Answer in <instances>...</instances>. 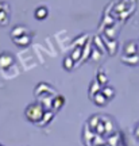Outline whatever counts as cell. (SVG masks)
<instances>
[{
  "label": "cell",
  "mask_w": 139,
  "mask_h": 146,
  "mask_svg": "<svg viewBox=\"0 0 139 146\" xmlns=\"http://www.w3.org/2000/svg\"><path fill=\"white\" fill-rule=\"evenodd\" d=\"M14 62H15V58H14V56H12L11 53L4 52L0 54V69L10 68Z\"/></svg>",
  "instance_id": "obj_1"
},
{
  "label": "cell",
  "mask_w": 139,
  "mask_h": 146,
  "mask_svg": "<svg viewBox=\"0 0 139 146\" xmlns=\"http://www.w3.org/2000/svg\"><path fill=\"white\" fill-rule=\"evenodd\" d=\"M138 43L134 41H128L124 43L123 47V56H134V54H138Z\"/></svg>",
  "instance_id": "obj_2"
},
{
  "label": "cell",
  "mask_w": 139,
  "mask_h": 146,
  "mask_svg": "<svg viewBox=\"0 0 139 146\" xmlns=\"http://www.w3.org/2000/svg\"><path fill=\"white\" fill-rule=\"evenodd\" d=\"M32 41V38H31V34H26V35L23 36H19V38H12V42L15 43L16 46L19 47H26L28 46Z\"/></svg>",
  "instance_id": "obj_3"
},
{
  "label": "cell",
  "mask_w": 139,
  "mask_h": 146,
  "mask_svg": "<svg viewBox=\"0 0 139 146\" xmlns=\"http://www.w3.org/2000/svg\"><path fill=\"white\" fill-rule=\"evenodd\" d=\"M26 34H31L30 30L26 26H21V25L15 26L12 29V31H11V36L12 38H19V36H23V35H26Z\"/></svg>",
  "instance_id": "obj_4"
},
{
  "label": "cell",
  "mask_w": 139,
  "mask_h": 146,
  "mask_svg": "<svg viewBox=\"0 0 139 146\" xmlns=\"http://www.w3.org/2000/svg\"><path fill=\"white\" fill-rule=\"evenodd\" d=\"M47 15H49V10H47V7H45V5H39V7L34 11V16H35V19H38V21L46 19Z\"/></svg>",
  "instance_id": "obj_5"
},
{
  "label": "cell",
  "mask_w": 139,
  "mask_h": 146,
  "mask_svg": "<svg viewBox=\"0 0 139 146\" xmlns=\"http://www.w3.org/2000/svg\"><path fill=\"white\" fill-rule=\"evenodd\" d=\"M122 61L127 65H131V66H135L139 64V56L138 54H134V56H123L122 57Z\"/></svg>",
  "instance_id": "obj_6"
},
{
  "label": "cell",
  "mask_w": 139,
  "mask_h": 146,
  "mask_svg": "<svg viewBox=\"0 0 139 146\" xmlns=\"http://www.w3.org/2000/svg\"><path fill=\"white\" fill-rule=\"evenodd\" d=\"M92 99H93V102H95L97 106H105V104H107V102H108V100H107V98L101 94V91H100V92H97L96 95H93Z\"/></svg>",
  "instance_id": "obj_7"
},
{
  "label": "cell",
  "mask_w": 139,
  "mask_h": 146,
  "mask_svg": "<svg viewBox=\"0 0 139 146\" xmlns=\"http://www.w3.org/2000/svg\"><path fill=\"white\" fill-rule=\"evenodd\" d=\"M101 94L107 98V100H109V99H112L113 96H115V89L112 88V87H104L103 89H101Z\"/></svg>",
  "instance_id": "obj_8"
},
{
  "label": "cell",
  "mask_w": 139,
  "mask_h": 146,
  "mask_svg": "<svg viewBox=\"0 0 139 146\" xmlns=\"http://www.w3.org/2000/svg\"><path fill=\"white\" fill-rule=\"evenodd\" d=\"M8 19H10L8 12H7V11H0V25H1V26H5V25L8 23Z\"/></svg>",
  "instance_id": "obj_9"
},
{
  "label": "cell",
  "mask_w": 139,
  "mask_h": 146,
  "mask_svg": "<svg viewBox=\"0 0 139 146\" xmlns=\"http://www.w3.org/2000/svg\"><path fill=\"white\" fill-rule=\"evenodd\" d=\"M73 65H74V60L72 57H66L64 60V68L68 69V70H72Z\"/></svg>",
  "instance_id": "obj_10"
},
{
  "label": "cell",
  "mask_w": 139,
  "mask_h": 146,
  "mask_svg": "<svg viewBox=\"0 0 139 146\" xmlns=\"http://www.w3.org/2000/svg\"><path fill=\"white\" fill-rule=\"evenodd\" d=\"M97 83H100V84L107 83V76H105L104 73H99L97 74Z\"/></svg>",
  "instance_id": "obj_11"
},
{
  "label": "cell",
  "mask_w": 139,
  "mask_h": 146,
  "mask_svg": "<svg viewBox=\"0 0 139 146\" xmlns=\"http://www.w3.org/2000/svg\"><path fill=\"white\" fill-rule=\"evenodd\" d=\"M134 137L136 138V141H139V122L135 125V127H134Z\"/></svg>",
  "instance_id": "obj_12"
},
{
  "label": "cell",
  "mask_w": 139,
  "mask_h": 146,
  "mask_svg": "<svg viewBox=\"0 0 139 146\" xmlns=\"http://www.w3.org/2000/svg\"><path fill=\"white\" fill-rule=\"evenodd\" d=\"M5 5H7V3H1L0 1V11H3V8H5Z\"/></svg>",
  "instance_id": "obj_13"
}]
</instances>
